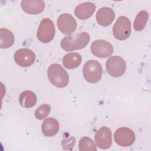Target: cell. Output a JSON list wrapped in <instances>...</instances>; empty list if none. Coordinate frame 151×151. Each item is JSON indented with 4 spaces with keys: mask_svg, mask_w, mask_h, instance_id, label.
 Here are the masks:
<instances>
[{
    "mask_svg": "<svg viewBox=\"0 0 151 151\" xmlns=\"http://www.w3.org/2000/svg\"><path fill=\"white\" fill-rule=\"evenodd\" d=\"M90 40V37L87 32H78L64 37L61 41V47L67 51L78 50L84 48L88 44Z\"/></svg>",
    "mask_w": 151,
    "mask_h": 151,
    "instance_id": "1",
    "label": "cell"
},
{
    "mask_svg": "<svg viewBox=\"0 0 151 151\" xmlns=\"http://www.w3.org/2000/svg\"><path fill=\"white\" fill-rule=\"evenodd\" d=\"M47 76L51 83L58 88L66 87L69 82L67 72L58 64L50 65L47 70Z\"/></svg>",
    "mask_w": 151,
    "mask_h": 151,
    "instance_id": "2",
    "label": "cell"
},
{
    "mask_svg": "<svg viewBox=\"0 0 151 151\" xmlns=\"http://www.w3.org/2000/svg\"><path fill=\"white\" fill-rule=\"evenodd\" d=\"M102 71L101 64L94 60L87 61L83 68L84 78L87 82L90 83H96L100 80Z\"/></svg>",
    "mask_w": 151,
    "mask_h": 151,
    "instance_id": "3",
    "label": "cell"
},
{
    "mask_svg": "<svg viewBox=\"0 0 151 151\" xmlns=\"http://www.w3.org/2000/svg\"><path fill=\"white\" fill-rule=\"evenodd\" d=\"M131 33V22L125 16H120L113 27V34L119 40H126Z\"/></svg>",
    "mask_w": 151,
    "mask_h": 151,
    "instance_id": "4",
    "label": "cell"
},
{
    "mask_svg": "<svg viewBox=\"0 0 151 151\" xmlns=\"http://www.w3.org/2000/svg\"><path fill=\"white\" fill-rule=\"evenodd\" d=\"M55 33L53 22L49 18H44L40 22L37 36L38 39L43 43H48L52 41Z\"/></svg>",
    "mask_w": 151,
    "mask_h": 151,
    "instance_id": "5",
    "label": "cell"
},
{
    "mask_svg": "<svg viewBox=\"0 0 151 151\" xmlns=\"http://www.w3.org/2000/svg\"><path fill=\"white\" fill-rule=\"evenodd\" d=\"M106 67L107 73L114 77H119L125 72L126 68L124 60L119 56L110 57L106 61Z\"/></svg>",
    "mask_w": 151,
    "mask_h": 151,
    "instance_id": "6",
    "label": "cell"
},
{
    "mask_svg": "<svg viewBox=\"0 0 151 151\" xmlns=\"http://www.w3.org/2000/svg\"><path fill=\"white\" fill-rule=\"evenodd\" d=\"M134 132L126 127H120L116 130L114 134V139L117 144L122 147L131 146L135 141Z\"/></svg>",
    "mask_w": 151,
    "mask_h": 151,
    "instance_id": "7",
    "label": "cell"
},
{
    "mask_svg": "<svg viewBox=\"0 0 151 151\" xmlns=\"http://www.w3.org/2000/svg\"><path fill=\"white\" fill-rule=\"evenodd\" d=\"M57 26L62 33L70 35L76 29L77 21L71 15L64 13L58 17L57 19Z\"/></svg>",
    "mask_w": 151,
    "mask_h": 151,
    "instance_id": "8",
    "label": "cell"
},
{
    "mask_svg": "<svg viewBox=\"0 0 151 151\" xmlns=\"http://www.w3.org/2000/svg\"><path fill=\"white\" fill-rule=\"evenodd\" d=\"M91 51L94 55L99 58H106L110 56L113 52L111 44L103 40H96L91 45Z\"/></svg>",
    "mask_w": 151,
    "mask_h": 151,
    "instance_id": "9",
    "label": "cell"
},
{
    "mask_svg": "<svg viewBox=\"0 0 151 151\" xmlns=\"http://www.w3.org/2000/svg\"><path fill=\"white\" fill-rule=\"evenodd\" d=\"M14 58L19 66L28 67L34 63L35 55L32 51L29 49L21 48L15 52Z\"/></svg>",
    "mask_w": 151,
    "mask_h": 151,
    "instance_id": "10",
    "label": "cell"
},
{
    "mask_svg": "<svg viewBox=\"0 0 151 151\" xmlns=\"http://www.w3.org/2000/svg\"><path fill=\"white\" fill-rule=\"evenodd\" d=\"M95 142L97 146L101 149H109L112 143V134L110 129L106 127H101L95 134Z\"/></svg>",
    "mask_w": 151,
    "mask_h": 151,
    "instance_id": "11",
    "label": "cell"
},
{
    "mask_svg": "<svg viewBox=\"0 0 151 151\" xmlns=\"http://www.w3.org/2000/svg\"><path fill=\"white\" fill-rule=\"evenodd\" d=\"M21 6L28 14L37 15L44 11L45 2L42 0H24L21 2Z\"/></svg>",
    "mask_w": 151,
    "mask_h": 151,
    "instance_id": "12",
    "label": "cell"
},
{
    "mask_svg": "<svg viewBox=\"0 0 151 151\" xmlns=\"http://www.w3.org/2000/svg\"><path fill=\"white\" fill-rule=\"evenodd\" d=\"M96 10L94 3L86 2L77 5L74 10L75 15L80 19L84 20L91 17Z\"/></svg>",
    "mask_w": 151,
    "mask_h": 151,
    "instance_id": "13",
    "label": "cell"
},
{
    "mask_svg": "<svg viewBox=\"0 0 151 151\" xmlns=\"http://www.w3.org/2000/svg\"><path fill=\"white\" fill-rule=\"evenodd\" d=\"M115 17L114 11L109 7H103L98 10L96 14V20L101 26L106 27L110 25Z\"/></svg>",
    "mask_w": 151,
    "mask_h": 151,
    "instance_id": "14",
    "label": "cell"
},
{
    "mask_svg": "<svg viewBox=\"0 0 151 151\" xmlns=\"http://www.w3.org/2000/svg\"><path fill=\"white\" fill-rule=\"evenodd\" d=\"M59 128L58 122L52 117L45 119L41 126L42 133L47 137H51L55 135L58 133Z\"/></svg>",
    "mask_w": 151,
    "mask_h": 151,
    "instance_id": "15",
    "label": "cell"
},
{
    "mask_svg": "<svg viewBox=\"0 0 151 151\" xmlns=\"http://www.w3.org/2000/svg\"><path fill=\"white\" fill-rule=\"evenodd\" d=\"M81 61L82 58L80 54L77 52H70L63 57V64L68 69H74L80 65Z\"/></svg>",
    "mask_w": 151,
    "mask_h": 151,
    "instance_id": "16",
    "label": "cell"
},
{
    "mask_svg": "<svg viewBox=\"0 0 151 151\" xmlns=\"http://www.w3.org/2000/svg\"><path fill=\"white\" fill-rule=\"evenodd\" d=\"M35 94L29 90L22 92L19 97V102L21 106L25 108H30L34 106L37 103Z\"/></svg>",
    "mask_w": 151,
    "mask_h": 151,
    "instance_id": "17",
    "label": "cell"
},
{
    "mask_svg": "<svg viewBox=\"0 0 151 151\" xmlns=\"http://www.w3.org/2000/svg\"><path fill=\"white\" fill-rule=\"evenodd\" d=\"M14 43V36L12 32L6 29H0V47L1 48H8Z\"/></svg>",
    "mask_w": 151,
    "mask_h": 151,
    "instance_id": "18",
    "label": "cell"
},
{
    "mask_svg": "<svg viewBox=\"0 0 151 151\" xmlns=\"http://www.w3.org/2000/svg\"><path fill=\"white\" fill-rule=\"evenodd\" d=\"M148 13L146 11H142L136 15L133 24V27L136 31L142 30L145 27L148 19Z\"/></svg>",
    "mask_w": 151,
    "mask_h": 151,
    "instance_id": "19",
    "label": "cell"
},
{
    "mask_svg": "<svg viewBox=\"0 0 151 151\" xmlns=\"http://www.w3.org/2000/svg\"><path fill=\"white\" fill-rule=\"evenodd\" d=\"M78 149L80 151H96L97 147L93 140L88 137H83L79 142Z\"/></svg>",
    "mask_w": 151,
    "mask_h": 151,
    "instance_id": "20",
    "label": "cell"
},
{
    "mask_svg": "<svg viewBox=\"0 0 151 151\" xmlns=\"http://www.w3.org/2000/svg\"><path fill=\"white\" fill-rule=\"evenodd\" d=\"M51 111V107L47 104L40 106L35 111V116L38 120H42L46 117Z\"/></svg>",
    "mask_w": 151,
    "mask_h": 151,
    "instance_id": "21",
    "label": "cell"
}]
</instances>
